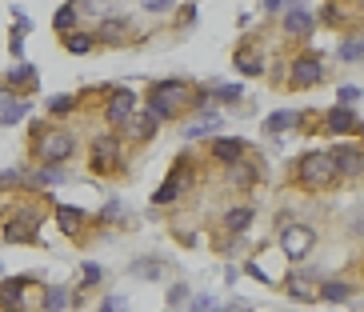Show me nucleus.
<instances>
[{
	"label": "nucleus",
	"instance_id": "9d476101",
	"mask_svg": "<svg viewBox=\"0 0 364 312\" xmlns=\"http://www.w3.org/2000/svg\"><path fill=\"white\" fill-rule=\"evenodd\" d=\"M333 156L336 172H345V176H361V152L356 148H336V152H329Z\"/></svg>",
	"mask_w": 364,
	"mask_h": 312
},
{
	"label": "nucleus",
	"instance_id": "2eb2a0df",
	"mask_svg": "<svg viewBox=\"0 0 364 312\" xmlns=\"http://www.w3.org/2000/svg\"><path fill=\"white\" fill-rule=\"evenodd\" d=\"M216 124H221V113H205L200 120H196V124H189V129H184V136H189V140H196V136H208V132L216 129Z\"/></svg>",
	"mask_w": 364,
	"mask_h": 312
},
{
	"label": "nucleus",
	"instance_id": "f03ea898",
	"mask_svg": "<svg viewBox=\"0 0 364 312\" xmlns=\"http://www.w3.org/2000/svg\"><path fill=\"white\" fill-rule=\"evenodd\" d=\"M72 148H77L72 132H45V136H40V145H36V156L48 161V165H64V161L72 156Z\"/></svg>",
	"mask_w": 364,
	"mask_h": 312
},
{
	"label": "nucleus",
	"instance_id": "79ce46f5",
	"mask_svg": "<svg viewBox=\"0 0 364 312\" xmlns=\"http://www.w3.org/2000/svg\"><path fill=\"white\" fill-rule=\"evenodd\" d=\"M264 8H280V0H264Z\"/></svg>",
	"mask_w": 364,
	"mask_h": 312
},
{
	"label": "nucleus",
	"instance_id": "f704fd0d",
	"mask_svg": "<svg viewBox=\"0 0 364 312\" xmlns=\"http://www.w3.org/2000/svg\"><path fill=\"white\" fill-rule=\"evenodd\" d=\"M100 312H128L125 296H109V300H104V304H100Z\"/></svg>",
	"mask_w": 364,
	"mask_h": 312
},
{
	"label": "nucleus",
	"instance_id": "ddd939ff",
	"mask_svg": "<svg viewBox=\"0 0 364 312\" xmlns=\"http://www.w3.org/2000/svg\"><path fill=\"white\" fill-rule=\"evenodd\" d=\"M157 92H160V97H164V100H168L173 108H176V104H180V100H192V88H189V84H180V81L157 84Z\"/></svg>",
	"mask_w": 364,
	"mask_h": 312
},
{
	"label": "nucleus",
	"instance_id": "bb28decb",
	"mask_svg": "<svg viewBox=\"0 0 364 312\" xmlns=\"http://www.w3.org/2000/svg\"><path fill=\"white\" fill-rule=\"evenodd\" d=\"M29 113H32L29 104H16V100H13V104H8V108L0 113V124L8 129V124H16V120H24V116H29Z\"/></svg>",
	"mask_w": 364,
	"mask_h": 312
},
{
	"label": "nucleus",
	"instance_id": "f3484780",
	"mask_svg": "<svg viewBox=\"0 0 364 312\" xmlns=\"http://www.w3.org/2000/svg\"><path fill=\"white\" fill-rule=\"evenodd\" d=\"M320 296L333 300V304H340V300H349V296H352V288H349V280H329V284L320 288Z\"/></svg>",
	"mask_w": 364,
	"mask_h": 312
},
{
	"label": "nucleus",
	"instance_id": "ea45409f",
	"mask_svg": "<svg viewBox=\"0 0 364 312\" xmlns=\"http://www.w3.org/2000/svg\"><path fill=\"white\" fill-rule=\"evenodd\" d=\"M184 296H189V288H184V284H176L173 293H168V300H173V304H176V300H184Z\"/></svg>",
	"mask_w": 364,
	"mask_h": 312
},
{
	"label": "nucleus",
	"instance_id": "6ab92c4d",
	"mask_svg": "<svg viewBox=\"0 0 364 312\" xmlns=\"http://www.w3.org/2000/svg\"><path fill=\"white\" fill-rule=\"evenodd\" d=\"M125 20H100V40H109V44H116V40H125Z\"/></svg>",
	"mask_w": 364,
	"mask_h": 312
},
{
	"label": "nucleus",
	"instance_id": "2f4dec72",
	"mask_svg": "<svg viewBox=\"0 0 364 312\" xmlns=\"http://www.w3.org/2000/svg\"><path fill=\"white\" fill-rule=\"evenodd\" d=\"M232 184L248 188V184H253V168H248V165H240V161H232Z\"/></svg>",
	"mask_w": 364,
	"mask_h": 312
},
{
	"label": "nucleus",
	"instance_id": "473e14b6",
	"mask_svg": "<svg viewBox=\"0 0 364 312\" xmlns=\"http://www.w3.org/2000/svg\"><path fill=\"white\" fill-rule=\"evenodd\" d=\"M356 100H361V88H356V84H345V88H340V104L349 108V104H356Z\"/></svg>",
	"mask_w": 364,
	"mask_h": 312
},
{
	"label": "nucleus",
	"instance_id": "a878e982",
	"mask_svg": "<svg viewBox=\"0 0 364 312\" xmlns=\"http://www.w3.org/2000/svg\"><path fill=\"white\" fill-rule=\"evenodd\" d=\"M148 113L157 116V120H173L176 108H173V104H168L164 97H160V92H152V104H148Z\"/></svg>",
	"mask_w": 364,
	"mask_h": 312
},
{
	"label": "nucleus",
	"instance_id": "4468645a",
	"mask_svg": "<svg viewBox=\"0 0 364 312\" xmlns=\"http://www.w3.org/2000/svg\"><path fill=\"white\" fill-rule=\"evenodd\" d=\"M285 28L292 36H304L308 33V28H312V17H308V13H304V8H292V13H288L285 17Z\"/></svg>",
	"mask_w": 364,
	"mask_h": 312
},
{
	"label": "nucleus",
	"instance_id": "c9c22d12",
	"mask_svg": "<svg viewBox=\"0 0 364 312\" xmlns=\"http://www.w3.org/2000/svg\"><path fill=\"white\" fill-rule=\"evenodd\" d=\"M72 108V97H52L48 100V113H68Z\"/></svg>",
	"mask_w": 364,
	"mask_h": 312
},
{
	"label": "nucleus",
	"instance_id": "58836bf2",
	"mask_svg": "<svg viewBox=\"0 0 364 312\" xmlns=\"http://www.w3.org/2000/svg\"><path fill=\"white\" fill-rule=\"evenodd\" d=\"M84 284H100V264H84Z\"/></svg>",
	"mask_w": 364,
	"mask_h": 312
},
{
	"label": "nucleus",
	"instance_id": "aec40b11",
	"mask_svg": "<svg viewBox=\"0 0 364 312\" xmlns=\"http://www.w3.org/2000/svg\"><path fill=\"white\" fill-rule=\"evenodd\" d=\"M125 124H128V132H132V136H152V129H157L160 120L152 113H144L141 120H125Z\"/></svg>",
	"mask_w": 364,
	"mask_h": 312
},
{
	"label": "nucleus",
	"instance_id": "37998d69",
	"mask_svg": "<svg viewBox=\"0 0 364 312\" xmlns=\"http://www.w3.org/2000/svg\"><path fill=\"white\" fill-rule=\"evenodd\" d=\"M288 4H304V0H288Z\"/></svg>",
	"mask_w": 364,
	"mask_h": 312
},
{
	"label": "nucleus",
	"instance_id": "72a5a7b5",
	"mask_svg": "<svg viewBox=\"0 0 364 312\" xmlns=\"http://www.w3.org/2000/svg\"><path fill=\"white\" fill-rule=\"evenodd\" d=\"M141 8H144V13H168L173 0H141Z\"/></svg>",
	"mask_w": 364,
	"mask_h": 312
},
{
	"label": "nucleus",
	"instance_id": "dca6fc26",
	"mask_svg": "<svg viewBox=\"0 0 364 312\" xmlns=\"http://www.w3.org/2000/svg\"><path fill=\"white\" fill-rule=\"evenodd\" d=\"M253 224V208H232V213L224 216V229L228 232H244Z\"/></svg>",
	"mask_w": 364,
	"mask_h": 312
},
{
	"label": "nucleus",
	"instance_id": "f8f14e48",
	"mask_svg": "<svg viewBox=\"0 0 364 312\" xmlns=\"http://www.w3.org/2000/svg\"><path fill=\"white\" fill-rule=\"evenodd\" d=\"M329 129H333V132H356V129H361V120H356V113H352V108H345V104H340V108H333V113H329Z\"/></svg>",
	"mask_w": 364,
	"mask_h": 312
},
{
	"label": "nucleus",
	"instance_id": "20e7f679",
	"mask_svg": "<svg viewBox=\"0 0 364 312\" xmlns=\"http://www.w3.org/2000/svg\"><path fill=\"white\" fill-rule=\"evenodd\" d=\"M32 280L29 277H13L0 284V312H24V288Z\"/></svg>",
	"mask_w": 364,
	"mask_h": 312
},
{
	"label": "nucleus",
	"instance_id": "a211bd4d",
	"mask_svg": "<svg viewBox=\"0 0 364 312\" xmlns=\"http://www.w3.org/2000/svg\"><path fill=\"white\" fill-rule=\"evenodd\" d=\"M296 120H301V116L292 113V108H285V113H272L269 120H264V129H269V132H285V129H292Z\"/></svg>",
	"mask_w": 364,
	"mask_h": 312
},
{
	"label": "nucleus",
	"instance_id": "f257e3e1",
	"mask_svg": "<svg viewBox=\"0 0 364 312\" xmlns=\"http://www.w3.org/2000/svg\"><path fill=\"white\" fill-rule=\"evenodd\" d=\"M296 176H301V184H308V188H329V184L336 181L333 156H329V152H308V156H301Z\"/></svg>",
	"mask_w": 364,
	"mask_h": 312
},
{
	"label": "nucleus",
	"instance_id": "6e6552de",
	"mask_svg": "<svg viewBox=\"0 0 364 312\" xmlns=\"http://www.w3.org/2000/svg\"><path fill=\"white\" fill-rule=\"evenodd\" d=\"M189 181H192V172H189V168H184V165H180V168H176V172H173V176L164 181V188H160V192H157V197H152V200H157V204H168V200H176V197H180V188H184V184H189Z\"/></svg>",
	"mask_w": 364,
	"mask_h": 312
},
{
	"label": "nucleus",
	"instance_id": "e433bc0d",
	"mask_svg": "<svg viewBox=\"0 0 364 312\" xmlns=\"http://www.w3.org/2000/svg\"><path fill=\"white\" fill-rule=\"evenodd\" d=\"M20 81H32V68L29 65H20V68H13V72H8V84H20Z\"/></svg>",
	"mask_w": 364,
	"mask_h": 312
},
{
	"label": "nucleus",
	"instance_id": "393cba45",
	"mask_svg": "<svg viewBox=\"0 0 364 312\" xmlns=\"http://www.w3.org/2000/svg\"><path fill=\"white\" fill-rule=\"evenodd\" d=\"M64 304H68V293H64L61 284H52V288L45 293V312H61Z\"/></svg>",
	"mask_w": 364,
	"mask_h": 312
},
{
	"label": "nucleus",
	"instance_id": "4be33fe9",
	"mask_svg": "<svg viewBox=\"0 0 364 312\" xmlns=\"http://www.w3.org/2000/svg\"><path fill=\"white\" fill-rule=\"evenodd\" d=\"M237 68L244 72V76H260V72H264V65H260V56H256V52H240Z\"/></svg>",
	"mask_w": 364,
	"mask_h": 312
},
{
	"label": "nucleus",
	"instance_id": "cd10ccee",
	"mask_svg": "<svg viewBox=\"0 0 364 312\" xmlns=\"http://www.w3.org/2000/svg\"><path fill=\"white\" fill-rule=\"evenodd\" d=\"M132 277H144V280H160V277H164V268H160L157 261H141V264H132Z\"/></svg>",
	"mask_w": 364,
	"mask_h": 312
},
{
	"label": "nucleus",
	"instance_id": "9b49d317",
	"mask_svg": "<svg viewBox=\"0 0 364 312\" xmlns=\"http://www.w3.org/2000/svg\"><path fill=\"white\" fill-rule=\"evenodd\" d=\"M240 152H244V140H237V136H221V140L212 145V156H216V161H224V165L240 161Z\"/></svg>",
	"mask_w": 364,
	"mask_h": 312
},
{
	"label": "nucleus",
	"instance_id": "1a4fd4ad",
	"mask_svg": "<svg viewBox=\"0 0 364 312\" xmlns=\"http://www.w3.org/2000/svg\"><path fill=\"white\" fill-rule=\"evenodd\" d=\"M116 156H120V145H116L112 136H100V140L93 145V165H96V168L116 165Z\"/></svg>",
	"mask_w": 364,
	"mask_h": 312
},
{
	"label": "nucleus",
	"instance_id": "7c9ffc66",
	"mask_svg": "<svg viewBox=\"0 0 364 312\" xmlns=\"http://www.w3.org/2000/svg\"><path fill=\"white\" fill-rule=\"evenodd\" d=\"M240 97H244L240 84H221V88H216V100H224V104H237Z\"/></svg>",
	"mask_w": 364,
	"mask_h": 312
},
{
	"label": "nucleus",
	"instance_id": "c85d7f7f",
	"mask_svg": "<svg viewBox=\"0 0 364 312\" xmlns=\"http://www.w3.org/2000/svg\"><path fill=\"white\" fill-rule=\"evenodd\" d=\"M56 216H61V229H64V232L80 229V220H84V213H80V208H68V204H64V208H61Z\"/></svg>",
	"mask_w": 364,
	"mask_h": 312
},
{
	"label": "nucleus",
	"instance_id": "5701e85b",
	"mask_svg": "<svg viewBox=\"0 0 364 312\" xmlns=\"http://www.w3.org/2000/svg\"><path fill=\"white\" fill-rule=\"evenodd\" d=\"M68 181V172L64 168H40V172H32V184L40 188V184H64Z\"/></svg>",
	"mask_w": 364,
	"mask_h": 312
},
{
	"label": "nucleus",
	"instance_id": "39448f33",
	"mask_svg": "<svg viewBox=\"0 0 364 312\" xmlns=\"http://www.w3.org/2000/svg\"><path fill=\"white\" fill-rule=\"evenodd\" d=\"M132 113H136V92H128V88H116L109 100V124H125V120H132Z\"/></svg>",
	"mask_w": 364,
	"mask_h": 312
},
{
	"label": "nucleus",
	"instance_id": "a19ab883",
	"mask_svg": "<svg viewBox=\"0 0 364 312\" xmlns=\"http://www.w3.org/2000/svg\"><path fill=\"white\" fill-rule=\"evenodd\" d=\"M20 181V172H0V188H4V184H16Z\"/></svg>",
	"mask_w": 364,
	"mask_h": 312
},
{
	"label": "nucleus",
	"instance_id": "412c9836",
	"mask_svg": "<svg viewBox=\"0 0 364 312\" xmlns=\"http://www.w3.org/2000/svg\"><path fill=\"white\" fill-rule=\"evenodd\" d=\"M361 56H364V40H361V36H352V40L340 44V60H345V65H356Z\"/></svg>",
	"mask_w": 364,
	"mask_h": 312
},
{
	"label": "nucleus",
	"instance_id": "c756f323",
	"mask_svg": "<svg viewBox=\"0 0 364 312\" xmlns=\"http://www.w3.org/2000/svg\"><path fill=\"white\" fill-rule=\"evenodd\" d=\"M64 44H68V52H77V56H80V52H88V49H93V36H84V33H72V36H68V40H64Z\"/></svg>",
	"mask_w": 364,
	"mask_h": 312
},
{
	"label": "nucleus",
	"instance_id": "4c0bfd02",
	"mask_svg": "<svg viewBox=\"0 0 364 312\" xmlns=\"http://www.w3.org/2000/svg\"><path fill=\"white\" fill-rule=\"evenodd\" d=\"M208 309H212V296H205V293L192 296V309L189 312H208Z\"/></svg>",
	"mask_w": 364,
	"mask_h": 312
},
{
	"label": "nucleus",
	"instance_id": "0eeeda50",
	"mask_svg": "<svg viewBox=\"0 0 364 312\" xmlns=\"http://www.w3.org/2000/svg\"><path fill=\"white\" fill-rule=\"evenodd\" d=\"M320 76H324V65H320L317 56H296V65H292V84L308 88V84H317Z\"/></svg>",
	"mask_w": 364,
	"mask_h": 312
},
{
	"label": "nucleus",
	"instance_id": "423d86ee",
	"mask_svg": "<svg viewBox=\"0 0 364 312\" xmlns=\"http://www.w3.org/2000/svg\"><path fill=\"white\" fill-rule=\"evenodd\" d=\"M36 229H40V216L32 213V208H24L16 220H8L4 236H8V240H36Z\"/></svg>",
	"mask_w": 364,
	"mask_h": 312
},
{
	"label": "nucleus",
	"instance_id": "b1692460",
	"mask_svg": "<svg viewBox=\"0 0 364 312\" xmlns=\"http://www.w3.org/2000/svg\"><path fill=\"white\" fill-rule=\"evenodd\" d=\"M52 24H56L61 33H68V28L77 24V4H61V8H56V17H52Z\"/></svg>",
	"mask_w": 364,
	"mask_h": 312
},
{
	"label": "nucleus",
	"instance_id": "7ed1b4c3",
	"mask_svg": "<svg viewBox=\"0 0 364 312\" xmlns=\"http://www.w3.org/2000/svg\"><path fill=\"white\" fill-rule=\"evenodd\" d=\"M312 245H317V236H312L308 224H288L280 232V248H285V256H292V261H304L312 252Z\"/></svg>",
	"mask_w": 364,
	"mask_h": 312
}]
</instances>
